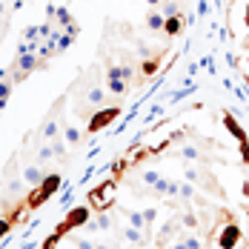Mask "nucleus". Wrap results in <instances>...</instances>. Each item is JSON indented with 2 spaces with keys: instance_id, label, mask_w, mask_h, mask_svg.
Instances as JSON below:
<instances>
[{
  "instance_id": "1",
  "label": "nucleus",
  "mask_w": 249,
  "mask_h": 249,
  "mask_svg": "<svg viewBox=\"0 0 249 249\" xmlns=\"http://www.w3.org/2000/svg\"><path fill=\"white\" fill-rule=\"evenodd\" d=\"M89 212H92L89 206H75V209L60 221V224L54 226V232L43 241V247H40V249H57V247H60V241H63L72 229H83V226L89 224Z\"/></svg>"
},
{
  "instance_id": "2",
  "label": "nucleus",
  "mask_w": 249,
  "mask_h": 249,
  "mask_svg": "<svg viewBox=\"0 0 249 249\" xmlns=\"http://www.w3.org/2000/svg\"><path fill=\"white\" fill-rule=\"evenodd\" d=\"M57 189H60V175H57V172L46 175V178H43V183H37V186H32V189L26 192V206H29V212H32V209H37V206H43V203L57 192Z\"/></svg>"
},
{
  "instance_id": "3",
  "label": "nucleus",
  "mask_w": 249,
  "mask_h": 249,
  "mask_svg": "<svg viewBox=\"0 0 249 249\" xmlns=\"http://www.w3.org/2000/svg\"><path fill=\"white\" fill-rule=\"evenodd\" d=\"M46 63H49V60L40 57V54H35V52H29V54H18L15 63L9 66V69H12V75L9 77H12L15 83H20V80H26L35 69H46Z\"/></svg>"
},
{
  "instance_id": "4",
  "label": "nucleus",
  "mask_w": 249,
  "mask_h": 249,
  "mask_svg": "<svg viewBox=\"0 0 249 249\" xmlns=\"http://www.w3.org/2000/svg\"><path fill=\"white\" fill-rule=\"evenodd\" d=\"M124 112V106L121 103H115V106H100L95 115H89V124H86V129H83V135L89 138V135H98V132H103L106 126H112L115 121H118V115Z\"/></svg>"
},
{
  "instance_id": "5",
  "label": "nucleus",
  "mask_w": 249,
  "mask_h": 249,
  "mask_svg": "<svg viewBox=\"0 0 249 249\" xmlns=\"http://www.w3.org/2000/svg\"><path fill=\"white\" fill-rule=\"evenodd\" d=\"M241 238H244V232H241V226L232 221V215L226 218V226H221V232H218V238H215V244L218 249H235L241 244Z\"/></svg>"
},
{
  "instance_id": "6",
  "label": "nucleus",
  "mask_w": 249,
  "mask_h": 249,
  "mask_svg": "<svg viewBox=\"0 0 249 249\" xmlns=\"http://www.w3.org/2000/svg\"><path fill=\"white\" fill-rule=\"evenodd\" d=\"M60 106H63V98L52 106L49 121H46V124H43V129H40V138H43V141H54V138H60V129H63V126H60V121H57V109H60Z\"/></svg>"
},
{
  "instance_id": "7",
  "label": "nucleus",
  "mask_w": 249,
  "mask_h": 249,
  "mask_svg": "<svg viewBox=\"0 0 249 249\" xmlns=\"http://www.w3.org/2000/svg\"><path fill=\"white\" fill-rule=\"evenodd\" d=\"M224 126L229 129V132H232V138H235L238 143H249L247 129H244V126H241L238 121H235V115H232V112H224Z\"/></svg>"
},
{
  "instance_id": "8",
  "label": "nucleus",
  "mask_w": 249,
  "mask_h": 249,
  "mask_svg": "<svg viewBox=\"0 0 249 249\" xmlns=\"http://www.w3.org/2000/svg\"><path fill=\"white\" fill-rule=\"evenodd\" d=\"M60 138L69 143V146H77L86 135H83V129H77V126H72V124H63V129H60Z\"/></svg>"
},
{
  "instance_id": "9",
  "label": "nucleus",
  "mask_w": 249,
  "mask_h": 249,
  "mask_svg": "<svg viewBox=\"0 0 249 249\" xmlns=\"http://www.w3.org/2000/svg\"><path fill=\"white\" fill-rule=\"evenodd\" d=\"M43 178H46V175H43V169H40L37 163H29V166L23 169V180L29 183V186H37V183H43Z\"/></svg>"
},
{
  "instance_id": "10",
  "label": "nucleus",
  "mask_w": 249,
  "mask_h": 249,
  "mask_svg": "<svg viewBox=\"0 0 249 249\" xmlns=\"http://www.w3.org/2000/svg\"><path fill=\"white\" fill-rule=\"evenodd\" d=\"M26 186H29V183H26L23 178H12V180H9V183H6V195H9V198H23L26 195Z\"/></svg>"
},
{
  "instance_id": "11",
  "label": "nucleus",
  "mask_w": 249,
  "mask_h": 249,
  "mask_svg": "<svg viewBox=\"0 0 249 249\" xmlns=\"http://www.w3.org/2000/svg\"><path fill=\"white\" fill-rule=\"evenodd\" d=\"M158 69H160V52H158V54H149V57L141 63V75H143V77L158 75Z\"/></svg>"
},
{
  "instance_id": "12",
  "label": "nucleus",
  "mask_w": 249,
  "mask_h": 249,
  "mask_svg": "<svg viewBox=\"0 0 249 249\" xmlns=\"http://www.w3.org/2000/svg\"><path fill=\"white\" fill-rule=\"evenodd\" d=\"M106 89L112 95H129V80H121V77H106Z\"/></svg>"
},
{
  "instance_id": "13",
  "label": "nucleus",
  "mask_w": 249,
  "mask_h": 249,
  "mask_svg": "<svg viewBox=\"0 0 249 249\" xmlns=\"http://www.w3.org/2000/svg\"><path fill=\"white\" fill-rule=\"evenodd\" d=\"M163 23H166V18H163L158 9H149V12H146V29H152V32H163Z\"/></svg>"
},
{
  "instance_id": "14",
  "label": "nucleus",
  "mask_w": 249,
  "mask_h": 249,
  "mask_svg": "<svg viewBox=\"0 0 249 249\" xmlns=\"http://www.w3.org/2000/svg\"><path fill=\"white\" fill-rule=\"evenodd\" d=\"M180 29H183V18H180V15L166 18V23H163V35H166V37H178Z\"/></svg>"
},
{
  "instance_id": "15",
  "label": "nucleus",
  "mask_w": 249,
  "mask_h": 249,
  "mask_svg": "<svg viewBox=\"0 0 249 249\" xmlns=\"http://www.w3.org/2000/svg\"><path fill=\"white\" fill-rule=\"evenodd\" d=\"M178 158H186V160H200V163H203V160H209V158H206L200 149H195V146H180V149H178Z\"/></svg>"
},
{
  "instance_id": "16",
  "label": "nucleus",
  "mask_w": 249,
  "mask_h": 249,
  "mask_svg": "<svg viewBox=\"0 0 249 249\" xmlns=\"http://www.w3.org/2000/svg\"><path fill=\"white\" fill-rule=\"evenodd\" d=\"M86 100H89V106H103V100H106V92H103L100 86H92V89L86 92Z\"/></svg>"
},
{
  "instance_id": "17",
  "label": "nucleus",
  "mask_w": 249,
  "mask_h": 249,
  "mask_svg": "<svg viewBox=\"0 0 249 249\" xmlns=\"http://www.w3.org/2000/svg\"><path fill=\"white\" fill-rule=\"evenodd\" d=\"M160 15H163V18H175V15H180V3H178V0H163Z\"/></svg>"
},
{
  "instance_id": "18",
  "label": "nucleus",
  "mask_w": 249,
  "mask_h": 249,
  "mask_svg": "<svg viewBox=\"0 0 249 249\" xmlns=\"http://www.w3.org/2000/svg\"><path fill=\"white\" fill-rule=\"evenodd\" d=\"M126 218H129V224L135 226V229H143V212H132V209H126Z\"/></svg>"
},
{
  "instance_id": "19",
  "label": "nucleus",
  "mask_w": 249,
  "mask_h": 249,
  "mask_svg": "<svg viewBox=\"0 0 249 249\" xmlns=\"http://www.w3.org/2000/svg\"><path fill=\"white\" fill-rule=\"evenodd\" d=\"M52 158H54V149H52V146H46V143H43V146L37 149V163H49Z\"/></svg>"
},
{
  "instance_id": "20",
  "label": "nucleus",
  "mask_w": 249,
  "mask_h": 249,
  "mask_svg": "<svg viewBox=\"0 0 249 249\" xmlns=\"http://www.w3.org/2000/svg\"><path fill=\"white\" fill-rule=\"evenodd\" d=\"M66 146H69L66 141H60V138H54V143H52V149H54V158H63V155H66Z\"/></svg>"
},
{
  "instance_id": "21",
  "label": "nucleus",
  "mask_w": 249,
  "mask_h": 249,
  "mask_svg": "<svg viewBox=\"0 0 249 249\" xmlns=\"http://www.w3.org/2000/svg\"><path fill=\"white\" fill-rule=\"evenodd\" d=\"M12 229H15V224L9 221V215H3V218H0V238H6Z\"/></svg>"
},
{
  "instance_id": "22",
  "label": "nucleus",
  "mask_w": 249,
  "mask_h": 249,
  "mask_svg": "<svg viewBox=\"0 0 249 249\" xmlns=\"http://www.w3.org/2000/svg\"><path fill=\"white\" fill-rule=\"evenodd\" d=\"M180 238H183V244H186L189 249H203V247H200V241L195 238V235H180Z\"/></svg>"
},
{
  "instance_id": "23",
  "label": "nucleus",
  "mask_w": 249,
  "mask_h": 249,
  "mask_svg": "<svg viewBox=\"0 0 249 249\" xmlns=\"http://www.w3.org/2000/svg\"><path fill=\"white\" fill-rule=\"evenodd\" d=\"M75 247L77 249H95V244H92V241H86V238H75Z\"/></svg>"
},
{
  "instance_id": "24",
  "label": "nucleus",
  "mask_w": 249,
  "mask_h": 249,
  "mask_svg": "<svg viewBox=\"0 0 249 249\" xmlns=\"http://www.w3.org/2000/svg\"><path fill=\"white\" fill-rule=\"evenodd\" d=\"M126 238H129V241H135V244H141V232H138L135 226H132V229H126Z\"/></svg>"
},
{
  "instance_id": "25",
  "label": "nucleus",
  "mask_w": 249,
  "mask_h": 249,
  "mask_svg": "<svg viewBox=\"0 0 249 249\" xmlns=\"http://www.w3.org/2000/svg\"><path fill=\"white\" fill-rule=\"evenodd\" d=\"M241 146V158H244V163L249 166V143H238Z\"/></svg>"
},
{
  "instance_id": "26",
  "label": "nucleus",
  "mask_w": 249,
  "mask_h": 249,
  "mask_svg": "<svg viewBox=\"0 0 249 249\" xmlns=\"http://www.w3.org/2000/svg\"><path fill=\"white\" fill-rule=\"evenodd\" d=\"M160 3H163V0H146V6H149V9H158Z\"/></svg>"
},
{
  "instance_id": "27",
  "label": "nucleus",
  "mask_w": 249,
  "mask_h": 249,
  "mask_svg": "<svg viewBox=\"0 0 249 249\" xmlns=\"http://www.w3.org/2000/svg\"><path fill=\"white\" fill-rule=\"evenodd\" d=\"M172 249H189V247H186V244H183V238H180V241H178V244H175Z\"/></svg>"
},
{
  "instance_id": "28",
  "label": "nucleus",
  "mask_w": 249,
  "mask_h": 249,
  "mask_svg": "<svg viewBox=\"0 0 249 249\" xmlns=\"http://www.w3.org/2000/svg\"><path fill=\"white\" fill-rule=\"evenodd\" d=\"M244 23H247V29H249V3H247V12H244Z\"/></svg>"
},
{
  "instance_id": "29",
  "label": "nucleus",
  "mask_w": 249,
  "mask_h": 249,
  "mask_svg": "<svg viewBox=\"0 0 249 249\" xmlns=\"http://www.w3.org/2000/svg\"><path fill=\"white\" fill-rule=\"evenodd\" d=\"M3 15H6V3L0 0V18H3Z\"/></svg>"
},
{
  "instance_id": "30",
  "label": "nucleus",
  "mask_w": 249,
  "mask_h": 249,
  "mask_svg": "<svg viewBox=\"0 0 249 249\" xmlns=\"http://www.w3.org/2000/svg\"><path fill=\"white\" fill-rule=\"evenodd\" d=\"M6 75H9V72H6V69H0V80H6Z\"/></svg>"
}]
</instances>
